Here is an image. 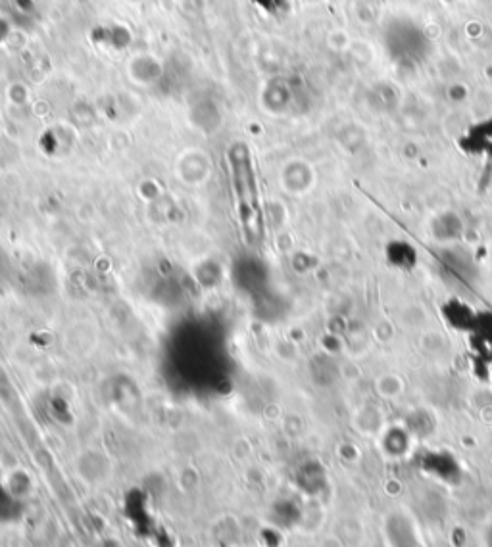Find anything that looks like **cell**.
I'll use <instances>...</instances> for the list:
<instances>
[{"instance_id": "obj_1", "label": "cell", "mask_w": 492, "mask_h": 547, "mask_svg": "<svg viewBox=\"0 0 492 547\" xmlns=\"http://www.w3.org/2000/svg\"><path fill=\"white\" fill-rule=\"evenodd\" d=\"M233 164V191L237 202V215L241 219V231L248 244H254L262 235V215L256 196L250 162L243 146H237L231 154Z\"/></svg>"}, {"instance_id": "obj_2", "label": "cell", "mask_w": 492, "mask_h": 547, "mask_svg": "<svg viewBox=\"0 0 492 547\" xmlns=\"http://www.w3.org/2000/svg\"><path fill=\"white\" fill-rule=\"evenodd\" d=\"M377 388H379L381 396H385V398H394V396L402 394V381H400L398 377H391V375H389V377H383V379L379 381Z\"/></svg>"}]
</instances>
